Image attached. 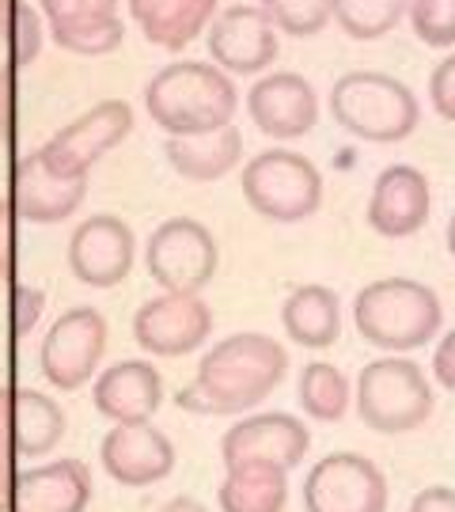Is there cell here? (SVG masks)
<instances>
[{
	"label": "cell",
	"instance_id": "5bb4252c",
	"mask_svg": "<svg viewBox=\"0 0 455 512\" xmlns=\"http://www.w3.org/2000/svg\"><path fill=\"white\" fill-rule=\"evenodd\" d=\"M137 258V236L122 217L95 213L69 236V270L88 289L122 285Z\"/></svg>",
	"mask_w": 455,
	"mask_h": 512
},
{
	"label": "cell",
	"instance_id": "e575fe53",
	"mask_svg": "<svg viewBox=\"0 0 455 512\" xmlns=\"http://www.w3.org/2000/svg\"><path fill=\"white\" fill-rule=\"evenodd\" d=\"M19 129V80L12 65H0V137L12 141Z\"/></svg>",
	"mask_w": 455,
	"mask_h": 512
},
{
	"label": "cell",
	"instance_id": "d590c367",
	"mask_svg": "<svg viewBox=\"0 0 455 512\" xmlns=\"http://www.w3.org/2000/svg\"><path fill=\"white\" fill-rule=\"evenodd\" d=\"M433 380L455 395V330H444V338L433 349Z\"/></svg>",
	"mask_w": 455,
	"mask_h": 512
},
{
	"label": "cell",
	"instance_id": "603a6c76",
	"mask_svg": "<svg viewBox=\"0 0 455 512\" xmlns=\"http://www.w3.org/2000/svg\"><path fill=\"white\" fill-rule=\"evenodd\" d=\"M167 164L179 171L186 183H217L232 175L243 160V133L236 122L209 133H190V137H167Z\"/></svg>",
	"mask_w": 455,
	"mask_h": 512
},
{
	"label": "cell",
	"instance_id": "5b68a950",
	"mask_svg": "<svg viewBox=\"0 0 455 512\" xmlns=\"http://www.w3.org/2000/svg\"><path fill=\"white\" fill-rule=\"evenodd\" d=\"M437 391L429 384L418 361H406L399 353H383L368 361L353 384V410L357 418L383 437L414 433L433 418Z\"/></svg>",
	"mask_w": 455,
	"mask_h": 512
},
{
	"label": "cell",
	"instance_id": "3957f363",
	"mask_svg": "<svg viewBox=\"0 0 455 512\" xmlns=\"http://www.w3.org/2000/svg\"><path fill=\"white\" fill-rule=\"evenodd\" d=\"M353 327L368 346L383 353H414L429 346L444 327L440 296L414 277H380L353 300Z\"/></svg>",
	"mask_w": 455,
	"mask_h": 512
},
{
	"label": "cell",
	"instance_id": "9c48e42d",
	"mask_svg": "<svg viewBox=\"0 0 455 512\" xmlns=\"http://www.w3.org/2000/svg\"><path fill=\"white\" fill-rule=\"evenodd\" d=\"M304 512H387V478L361 452H330L304 475Z\"/></svg>",
	"mask_w": 455,
	"mask_h": 512
},
{
	"label": "cell",
	"instance_id": "4dcf8cb0",
	"mask_svg": "<svg viewBox=\"0 0 455 512\" xmlns=\"http://www.w3.org/2000/svg\"><path fill=\"white\" fill-rule=\"evenodd\" d=\"M410 27L414 35L433 46V50H448L455 46V0H410Z\"/></svg>",
	"mask_w": 455,
	"mask_h": 512
},
{
	"label": "cell",
	"instance_id": "d4e9b609",
	"mask_svg": "<svg viewBox=\"0 0 455 512\" xmlns=\"http://www.w3.org/2000/svg\"><path fill=\"white\" fill-rule=\"evenodd\" d=\"M281 327L296 346L327 349L342 338V304L327 285H300L281 304Z\"/></svg>",
	"mask_w": 455,
	"mask_h": 512
},
{
	"label": "cell",
	"instance_id": "836d02e7",
	"mask_svg": "<svg viewBox=\"0 0 455 512\" xmlns=\"http://www.w3.org/2000/svg\"><path fill=\"white\" fill-rule=\"evenodd\" d=\"M429 103L444 122H455V54L444 57L429 76Z\"/></svg>",
	"mask_w": 455,
	"mask_h": 512
},
{
	"label": "cell",
	"instance_id": "ac0fdd59",
	"mask_svg": "<svg viewBox=\"0 0 455 512\" xmlns=\"http://www.w3.org/2000/svg\"><path fill=\"white\" fill-rule=\"evenodd\" d=\"M429 179L414 164L383 167L368 194V228L383 239H410L418 236L429 220Z\"/></svg>",
	"mask_w": 455,
	"mask_h": 512
},
{
	"label": "cell",
	"instance_id": "7a4b0ae2",
	"mask_svg": "<svg viewBox=\"0 0 455 512\" xmlns=\"http://www.w3.org/2000/svg\"><path fill=\"white\" fill-rule=\"evenodd\" d=\"M145 110L167 137H190L232 126L239 92L213 61H171L148 80Z\"/></svg>",
	"mask_w": 455,
	"mask_h": 512
},
{
	"label": "cell",
	"instance_id": "52a82bcc",
	"mask_svg": "<svg viewBox=\"0 0 455 512\" xmlns=\"http://www.w3.org/2000/svg\"><path fill=\"white\" fill-rule=\"evenodd\" d=\"M217 266V239L194 217L164 220L145 243V270L164 293L201 296V289L217 277Z\"/></svg>",
	"mask_w": 455,
	"mask_h": 512
},
{
	"label": "cell",
	"instance_id": "cb8c5ba5",
	"mask_svg": "<svg viewBox=\"0 0 455 512\" xmlns=\"http://www.w3.org/2000/svg\"><path fill=\"white\" fill-rule=\"evenodd\" d=\"M129 16L160 50L179 54L213 23L217 0H126Z\"/></svg>",
	"mask_w": 455,
	"mask_h": 512
},
{
	"label": "cell",
	"instance_id": "484cf974",
	"mask_svg": "<svg viewBox=\"0 0 455 512\" xmlns=\"http://www.w3.org/2000/svg\"><path fill=\"white\" fill-rule=\"evenodd\" d=\"M220 512H285L289 505V471L273 463H236L224 467L217 486Z\"/></svg>",
	"mask_w": 455,
	"mask_h": 512
},
{
	"label": "cell",
	"instance_id": "2e32d148",
	"mask_svg": "<svg viewBox=\"0 0 455 512\" xmlns=\"http://www.w3.org/2000/svg\"><path fill=\"white\" fill-rule=\"evenodd\" d=\"M88 198V175H65L42 160V152L19 156L12 167L8 202L19 220L31 224H57L69 220Z\"/></svg>",
	"mask_w": 455,
	"mask_h": 512
},
{
	"label": "cell",
	"instance_id": "74e56055",
	"mask_svg": "<svg viewBox=\"0 0 455 512\" xmlns=\"http://www.w3.org/2000/svg\"><path fill=\"white\" fill-rule=\"evenodd\" d=\"M156 512H209V505H201L198 497H190V494H179V497H171V501H164Z\"/></svg>",
	"mask_w": 455,
	"mask_h": 512
},
{
	"label": "cell",
	"instance_id": "e0dca14e",
	"mask_svg": "<svg viewBox=\"0 0 455 512\" xmlns=\"http://www.w3.org/2000/svg\"><path fill=\"white\" fill-rule=\"evenodd\" d=\"M209 57L224 73H262L277 57V27L262 8H251V4L224 8L209 23Z\"/></svg>",
	"mask_w": 455,
	"mask_h": 512
},
{
	"label": "cell",
	"instance_id": "8d00e7d4",
	"mask_svg": "<svg viewBox=\"0 0 455 512\" xmlns=\"http://www.w3.org/2000/svg\"><path fill=\"white\" fill-rule=\"evenodd\" d=\"M406 512H455V490L452 486H425L414 494Z\"/></svg>",
	"mask_w": 455,
	"mask_h": 512
},
{
	"label": "cell",
	"instance_id": "277c9868",
	"mask_svg": "<svg viewBox=\"0 0 455 512\" xmlns=\"http://www.w3.org/2000/svg\"><path fill=\"white\" fill-rule=\"evenodd\" d=\"M330 118L372 145H399L421 122V103L402 80L372 69H357L334 80L330 88Z\"/></svg>",
	"mask_w": 455,
	"mask_h": 512
},
{
	"label": "cell",
	"instance_id": "d6a6232c",
	"mask_svg": "<svg viewBox=\"0 0 455 512\" xmlns=\"http://www.w3.org/2000/svg\"><path fill=\"white\" fill-rule=\"evenodd\" d=\"M42 308H46V293L42 289H31V285H12V300H8V311H12V330L16 334H27L42 319Z\"/></svg>",
	"mask_w": 455,
	"mask_h": 512
},
{
	"label": "cell",
	"instance_id": "8fae6325",
	"mask_svg": "<svg viewBox=\"0 0 455 512\" xmlns=\"http://www.w3.org/2000/svg\"><path fill=\"white\" fill-rule=\"evenodd\" d=\"M213 334V308L201 296L160 293L145 300L133 315V338L148 357H186L209 342Z\"/></svg>",
	"mask_w": 455,
	"mask_h": 512
},
{
	"label": "cell",
	"instance_id": "ffe728a7",
	"mask_svg": "<svg viewBox=\"0 0 455 512\" xmlns=\"http://www.w3.org/2000/svg\"><path fill=\"white\" fill-rule=\"evenodd\" d=\"M91 471L84 459L61 456L16 471L8 512H88Z\"/></svg>",
	"mask_w": 455,
	"mask_h": 512
},
{
	"label": "cell",
	"instance_id": "ab89813d",
	"mask_svg": "<svg viewBox=\"0 0 455 512\" xmlns=\"http://www.w3.org/2000/svg\"><path fill=\"white\" fill-rule=\"evenodd\" d=\"M444 243H448V255L455 258V209H452V217H448V232H444Z\"/></svg>",
	"mask_w": 455,
	"mask_h": 512
},
{
	"label": "cell",
	"instance_id": "d6986e66",
	"mask_svg": "<svg viewBox=\"0 0 455 512\" xmlns=\"http://www.w3.org/2000/svg\"><path fill=\"white\" fill-rule=\"evenodd\" d=\"M91 406L110 425H145L164 406V376L152 361H114L91 380Z\"/></svg>",
	"mask_w": 455,
	"mask_h": 512
},
{
	"label": "cell",
	"instance_id": "f546056e",
	"mask_svg": "<svg viewBox=\"0 0 455 512\" xmlns=\"http://www.w3.org/2000/svg\"><path fill=\"white\" fill-rule=\"evenodd\" d=\"M258 8L270 16L277 31L292 38L319 35L334 19V0H258Z\"/></svg>",
	"mask_w": 455,
	"mask_h": 512
},
{
	"label": "cell",
	"instance_id": "f1b7e54d",
	"mask_svg": "<svg viewBox=\"0 0 455 512\" xmlns=\"http://www.w3.org/2000/svg\"><path fill=\"white\" fill-rule=\"evenodd\" d=\"M410 0H334V19L349 38H383L391 27H399Z\"/></svg>",
	"mask_w": 455,
	"mask_h": 512
},
{
	"label": "cell",
	"instance_id": "44dd1931",
	"mask_svg": "<svg viewBox=\"0 0 455 512\" xmlns=\"http://www.w3.org/2000/svg\"><path fill=\"white\" fill-rule=\"evenodd\" d=\"M247 114L273 141H296L319 122V95L304 76L270 73L247 92Z\"/></svg>",
	"mask_w": 455,
	"mask_h": 512
},
{
	"label": "cell",
	"instance_id": "7c38bea8",
	"mask_svg": "<svg viewBox=\"0 0 455 512\" xmlns=\"http://www.w3.org/2000/svg\"><path fill=\"white\" fill-rule=\"evenodd\" d=\"M311 448L308 421L296 414L273 410V414H247L243 421H232L220 437V459L224 467L236 463H273V467H300Z\"/></svg>",
	"mask_w": 455,
	"mask_h": 512
},
{
	"label": "cell",
	"instance_id": "ba28073f",
	"mask_svg": "<svg viewBox=\"0 0 455 512\" xmlns=\"http://www.w3.org/2000/svg\"><path fill=\"white\" fill-rule=\"evenodd\" d=\"M107 353V319L95 308L61 311L38 346V368L54 391H80L99 376Z\"/></svg>",
	"mask_w": 455,
	"mask_h": 512
},
{
	"label": "cell",
	"instance_id": "30bf717a",
	"mask_svg": "<svg viewBox=\"0 0 455 512\" xmlns=\"http://www.w3.org/2000/svg\"><path fill=\"white\" fill-rule=\"evenodd\" d=\"M133 133V107L126 99H103L65 129H57L46 145L38 148L42 160L65 175H88L110 148H118Z\"/></svg>",
	"mask_w": 455,
	"mask_h": 512
},
{
	"label": "cell",
	"instance_id": "1f68e13d",
	"mask_svg": "<svg viewBox=\"0 0 455 512\" xmlns=\"http://www.w3.org/2000/svg\"><path fill=\"white\" fill-rule=\"evenodd\" d=\"M19 270V217L12 202H0V281H12Z\"/></svg>",
	"mask_w": 455,
	"mask_h": 512
},
{
	"label": "cell",
	"instance_id": "f35d334b",
	"mask_svg": "<svg viewBox=\"0 0 455 512\" xmlns=\"http://www.w3.org/2000/svg\"><path fill=\"white\" fill-rule=\"evenodd\" d=\"M12 478H16V471H12V459L0 456V512H8V497H12Z\"/></svg>",
	"mask_w": 455,
	"mask_h": 512
},
{
	"label": "cell",
	"instance_id": "4316f807",
	"mask_svg": "<svg viewBox=\"0 0 455 512\" xmlns=\"http://www.w3.org/2000/svg\"><path fill=\"white\" fill-rule=\"evenodd\" d=\"M296 403L304 410V418L338 425L353 410V384L346 380V372L334 368L330 361H308L296 380Z\"/></svg>",
	"mask_w": 455,
	"mask_h": 512
},
{
	"label": "cell",
	"instance_id": "8992f818",
	"mask_svg": "<svg viewBox=\"0 0 455 512\" xmlns=\"http://www.w3.org/2000/svg\"><path fill=\"white\" fill-rule=\"evenodd\" d=\"M243 198L258 217L273 224H296L319 213L323 205V175L308 156L292 148H266L243 164Z\"/></svg>",
	"mask_w": 455,
	"mask_h": 512
},
{
	"label": "cell",
	"instance_id": "9a60e30c",
	"mask_svg": "<svg viewBox=\"0 0 455 512\" xmlns=\"http://www.w3.org/2000/svg\"><path fill=\"white\" fill-rule=\"evenodd\" d=\"M175 444L164 429L152 421L145 425H110L107 437L99 440V463L118 486L145 490L164 482L175 471Z\"/></svg>",
	"mask_w": 455,
	"mask_h": 512
},
{
	"label": "cell",
	"instance_id": "4fadbf2b",
	"mask_svg": "<svg viewBox=\"0 0 455 512\" xmlns=\"http://www.w3.org/2000/svg\"><path fill=\"white\" fill-rule=\"evenodd\" d=\"M69 418L54 395L31 387H0V456L46 459L65 440Z\"/></svg>",
	"mask_w": 455,
	"mask_h": 512
},
{
	"label": "cell",
	"instance_id": "83f0119b",
	"mask_svg": "<svg viewBox=\"0 0 455 512\" xmlns=\"http://www.w3.org/2000/svg\"><path fill=\"white\" fill-rule=\"evenodd\" d=\"M0 46L12 69H23L42 54V19L31 0H0Z\"/></svg>",
	"mask_w": 455,
	"mask_h": 512
},
{
	"label": "cell",
	"instance_id": "7402d4cb",
	"mask_svg": "<svg viewBox=\"0 0 455 512\" xmlns=\"http://www.w3.org/2000/svg\"><path fill=\"white\" fill-rule=\"evenodd\" d=\"M50 35L76 57H103L122 46L126 27L118 19V0H38Z\"/></svg>",
	"mask_w": 455,
	"mask_h": 512
},
{
	"label": "cell",
	"instance_id": "6da1fadb",
	"mask_svg": "<svg viewBox=\"0 0 455 512\" xmlns=\"http://www.w3.org/2000/svg\"><path fill=\"white\" fill-rule=\"evenodd\" d=\"M285 372H289V353L277 338L258 330H239L201 353L194 384L179 395V406L201 414H247L270 399L273 387L285 380Z\"/></svg>",
	"mask_w": 455,
	"mask_h": 512
}]
</instances>
